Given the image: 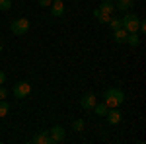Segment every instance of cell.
Instances as JSON below:
<instances>
[{
    "instance_id": "cell-7",
    "label": "cell",
    "mask_w": 146,
    "mask_h": 144,
    "mask_svg": "<svg viewBox=\"0 0 146 144\" xmlns=\"http://www.w3.org/2000/svg\"><path fill=\"white\" fill-rule=\"evenodd\" d=\"M107 121H109V125H119L121 123V119H123V113L119 111V107H109V111H107Z\"/></svg>"
},
{
    "instance_id": "cell-17",
    "label": "cell",
    "mask_w": 146,
    "mask_h": 144,
    "mask_svg": "<svg viewBox=\"0 0 146 144\" xmlns=\"http://www.w3.org/2000/svg\"><path fill=\"white\" fill-rule=\"evenodd\" d=\"M72 131H74V133H82V131H84V119L72 121Z\"/></svg>"
},
{
    "instance_id": "cell-6",
    "label": "cell",
    "mask_w": 146,
    "mask_h": 144,
    "mask_svg": "<svg viewBox=\"0 0 146 144\" xmlns=\"http://www.w3.org/2000/svg\"><path fill=\"white\" fill-rule=\"evenodd\" d=\"M96 103H98V100H96V96H94L92 92H88V94H84V96L80 98V107H82L84 111H92Z\"/></svg>"
},
{
    "instance_id": "cell-3",
    "label": "cell",
    "mask_w": 146,
    "mask_h": 144,
    "mask_svg": "<svg viewBox=\"0 0 146 144\" xmlns=\"http://www.w3.org/2000/svg\"><path fill=\"white\" fill-rule=\"evenodd\" d=\"M12 94H14V98H18V100H25L29 94H31V84L29 82H18V84H14V88H12Z\"/></svg>"
},
{
    "instance_id": "cell-4",
    "label": "cell",
    "mask_w": 146,
    "mask_h": 144,
    "mask_svg": "<svg viewBox=\"0 0 146 144\" xmlns=\"http://www.w3.org/2000/svg\"><path fill=\"white\" fill-rule=\"evenodd\" d=\"M29 29V20L27 18H18L10 23V31L14 35H25Z\"/></svg>"
},
{
    "instance_id": "cell-2",
    "label": "cell",
    "mask_w": 146,
    "mask_h": 144,
    "mask_svg": "<svg viewBox=\"0 0 146 144\" xmlns=\"http://www.w3.org/2000/svg\"><path fill=\"white\" fill-rule=\"evenodd\" d=\"M138 22H140L138 16H135V14H125L123 18H121V27L127 29L129 33H138Z\"/></svg>"
},
{
    "instance_id": "cell-20",
    "label": "cell",
    "mask_w": 146,
    "mask_h": 144,
    "mask_svg": "<svg viewBox=\"0 0 146 144\" xmlns=\"http://www.w3.org/2000/svg\"><path fill=\"white\" fill-rule=\"evenodd\" d=\"M51 4H53V0H39V6L41 8H49Z\"/></svg>"
},
{
    "instance_id": "cell-1",
    "label": "cell",
    "mask_w": 146,
    "mask_h": 144,
    "mask_svg": "<svg viewBox=\"0 0 146 144\" xmlns=\"http://www.w3.org/2000/svg\"><path fill=\"white\" fill-rule=\"evenodd\" d=\"M103 101H105V105H107V107H119V105L125 101L123 90H119V88H109L107 92H105V96H103Z\"/></svg>"
},
{
    "instance_id": "cell-10",
    "label": "cell",
    "mask_w": 146,
    "mask_h": 144,
    "mask_svg": "<svg viewBox=\"0 0 146 144\" xmlns=\"http://www.w3.org/2000/svg\"><path fill=\"white\" fill-rule=\"evenodd\" d=\"M100 12L101 14H109V16H113L115 14V2H111V0H103L100 4Z\"/></svg>"
},
{
    "instance_id": "cell-25",
    "label": "cell",
    "mask_w": 146,
    "mask_h": 144,
    "mask_svg": "<svg viewBox=\"0 0 146 144\" xmlns=\"http://www.w3.org/2000/svg\"><path fill=\"white\" fill-rule=\"evenodd\" d=\"M0 51H2V45H0Z\"/></svg>"
},
{
    "instance_id": "cell-8",
    "label": "cell",
    "mask_w": 146,
    "mask_h": 144,
    "mask_svg": "<svg viewBox=\"0 0 146 144\" xmlns=\"http://www.w3.org/2000/svg\"><path fill=\"white\" fill-rule=\"evenodd\" d=\"M49 10H51V16L53 18H60L64 14V2H53L49 6Z\"/></svg>"
},
{
    "instance_id": "cell-13",
    "label": "cell",
    "mask_w": 146,
    "mask_h": 144,
    "mask_svg": "<svg viewBox=\"0 0 146 144\" xmlns=\"http://www.w3.org/2000/svg\"><path fill=\"white\" fill-rule=\"evenodd\" d=\"M133 6V0H115V12H127Z\"/></svg>"
},
{
    "instance_id": "cell-21",
    "label": "cell",
    "mask_w": 146,
    "mask_h": 144,
    "mask_svg": "<svg viewBox=\"0 0 146 144\" xmlns=\"http://www.w3.org/2000/svg\"><path fill=\"white\" fill-rule=\"evenodd\" d=\"M6 96H8V90L4 86H0V100H6Z\"/></svg>"
},
{
    "instance_id": "cell-12",
    "label": "cell",
    "mask_w": 146,
    "mask_h": 144,
    "mask_svg": "<svg viewBox=\"0 0 146 144\" xmlns=\"http://www.w3.org/2000/svg\"><path fill=\"white\" fill-rule=\"evenodd\" d=\"M92 111H94L98 117H105V115H107V111H109V107L105 105V101H100V103H96V105H94V109H92Z\"/></svg>"
},
{
    "instance_id": "cell-5",
    "label": "cell",
    "mask_w": 146,
    "mask_h": 144,
    "mask_svg": "<svg viewBox=\"0 0 146 144\" xmlns=\"http://www.w3.org/2000/svg\"><path fill=\"white\" fill-rule=\"evenodd\" d=\"M49 136H51V142H53V144L64 142V138H66V131H64V127L55 125V127H51V129H49Z\"/></svg>"
},
{
    "instance_id": "cell-18",
    "label": "cell",
    "mask_w": 146,
    "mask_h": 144,
    "mask_svg": "<svg viewBox=\"0 0 146 144\" xmlns=\"http://www.w3.org/2000/svg\"><path fill=\"white\" fill-rule=\"evenodd\" d=\"M12 8V0H0V10L2 12H8Z\"/></svg>"
},
{
    "instance_id": "cell-19",
    "label": "cell",
    "mask_w": 146,
    "mask_h": 144,
    "mask_svg": "<svg viewBox=\"0 0 146 144\" xmlns=\"http://www.w3.org/2000/svg\"><path fill=\"white\" fill-rule=\"evenodd\" d=\"M109 18H111L109 14H100V16H98V20H100L101 23H107V22H109Z\"/></svg>"
},
{
    "instance_id": "cell-26",
    "label": "cell",
    "mask_w": 146,
    "mask_h": 144,
    "mask_svg": "<svg viewBox=\"0 0 146 144\" xmlns=\"http://www.w3.org/2000/svg\"><path fill=\"white\" fill-rule=\"evenodd\" d=\"M111 2H115V0H111Z\"/></svg>"
},
{
    "instance_id": "cell-11",
    "label": "cell",
    "mask_w": 146,
    "mask_h": 144,
    "mask_svg": "<svg viewBox=\"0 0 146 144\" xmlns=\"http://www.w3.org/2000/svg\"><path fill=\"white\" fill-rule=\"evenodd\" d=\"M127 35H129V31L127 29H123V27H119V29H113V37H115V41L121 45L127 41Z\"/></svg>"
},
{
    "instance_id": "cell-22",
    "label": "cell",
    "mask_w": 146,
    "mask_h": 144,
    "mask_svg": "<svg viewBox=\"0 0 146 144\" xmlns=\"http://www.w3.org/2000/svg\"><path fill=\"white\" fill-rule=\"evenodd\" d=\"M4 84H6V72L0 70V86H4Z\"/></svg>"
},
{
    "instance_id": "cell-23",
    "label": "cell",
    "mask_w": 146,
    "mask_h": 144,
    "mask_svg": "<svg viewBox=\"0 0 146 144\" xmlns=\"http://www.w3.org/2000/svg\"><path fill=\"white\" fill-rule=\"evenodd\" d=\"M101 12H100V8H96V10H94V18H96V20H98V16H100Z\"/></svg>"
},
{
    "instance_id": "cell-14",
    "label": "cell",
    "mask_w": 146,
    "mask_h": 144,
    "mask_svg": "<svg viewBox=\"0 0 146 144\" xmlns=\"http://www.w3.org/2000/svg\"><path fill=\"white\" fill-rule=\"evenodd\" d=\"M125 43H129L131 47H138V43H140V35H138V33H129Z\"/></svg>"
},
{
    "instance_id": "cell-24",
    "label": "cell",
    "mask_w": 146,
    "mask_h": 144,
    "mask_svg": "<svg viewBox=\"0 0 146 144\" xmlns=\"http://www.w3.org/2000/svg\"><path fill=\"white\" fill-rule=\"evenodd\" d=\"M53 2H64V0H53Z\"/></svg>"
},
{
    "instance_id": "cell-15",
    "label": "cell",
    "mask_w": 146,
    "mask_h": 144,
    "mask_svg": "<svg viewBox=\"0 0 146 144\" xmlns=\"http://www.w3.org/2000/svg\"><path fill=\"white\" fill-rule=\"evenodd\" d=\"M8 113H10V103H8L6 100H0V119L6 117Z\"/></svg>"
},
{
    "instance_id": "cell-27",
    "label": "cell",
    "mask_w": 146,
    "mask_h": 144,
    "mask_svg": "<svg viewBox=\"0 0 146 144\" xmlns=\"http://www.w3.org/2000/svg\"><path fill=\"white\" fill-rule=\"evenodd\" d=\"M0 142H2V140H0Z\"/></svg>"
},
{
    "instance_id": "cell-16",
    "label": "cell",
    "mask_w": 146,
    "mask_h": 144,
    "mask_svg": "<svg viewBox=\"0 0 146 144\" xmlns=\"http://www.w3.org/2000/svg\"><path fill=\"white\" fill-rule=\"evenodd\" d=\"M107 25H109L111 29H119V27H121V18L111 16V18H109V22H107Z\"/></svg>"
},
{
    "instance_id": "cell-9",
    "label": "cell",
    "mask_w": 146,
    "mask_h": 144,
    "mask_svg": "<svg viewBox=\"0 0 146 144\" xmlns=\"http://www.w3.org/2000/svg\"><path fill=\"white\" fill-rule=\"evenodd\" d=\"M33 144H53L51 142V136H49V131H41V133L31 138Z\"/></svg>"
}]
</instances>
